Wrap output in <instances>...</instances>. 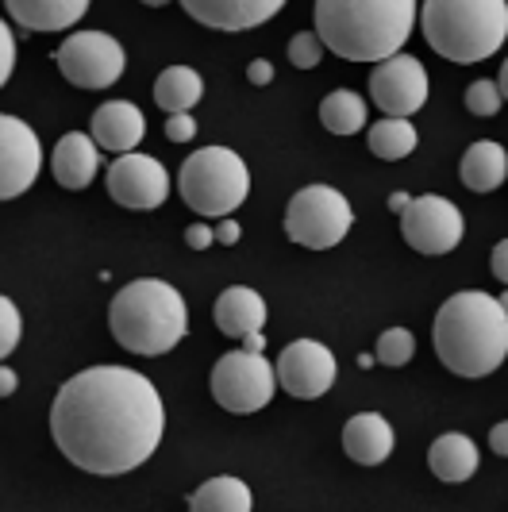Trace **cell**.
<instances>
[{"instance_id":"obj_35","label":"cell","mask_w":508,"mask_h":512,"mask_svg":"<svg viewBox=\"0 0 508 512\" xmlns=\"http://www.w3.org/2000/svg\"><path fill=\"white\" fill-rule=\"evenodd\" d=\"M247 81H251V85H270V81H274L270 58H254L251 66H247Z\"/></svg>"},{"instance_id":"obj_22","label":"cell","mask_w":508,"mask_h":512,"mask_svg":"<svg viewBox=\"0 0 508 512\" xmlns=\"http://www.w3.org/2000/svg\"><path fill=\"white\" fill-rule=\"evenodd\" d=\"M428 466L439 482H466L478 474V443L462 432H447L428 447Z\"/></svg>"},{"instance_id":"obj_28","label":"cell","mask_w":508,"mask_h":512,"mask_svg":"<svg viewBox=\"0 0 508 512\" xmlns=\"http://www.w3.org/2000/svg\"><path fill=\"white\" fill-rule=\"evenodd\" d=\"M501 104H505V93H501L497 81H470V89H466V108H470L474 116H497Z\"/></svg>"},{"instance_id":"obj_7","label":"cell","mask_w":508,"mask_h":512,"mask_svg":"<svg viewBox=\"0 0 508 512\" xmlns=\"http://www.w3.org/2000/svg\"><path fill=\"white\" fill-rule=\"evenodd\" d=\"M351 224H355L351 201L331 185H305L301 193L289 197V208H285V235L308 251L339 247Z\"/></svg>"},{"instance_id":"obj_13","label":"cell","mask_w":508,"mask_h":512,"mask_svg":"<svg viewBox=\"0 0 508 512\" xmlns=\"http://www.w3.org/2000/svg\"><path fill=\"white\" fill-rule=\"evenodd\" d=\"M335 374H339L335 355L316 339H297L278 355V382L289 397H301V401L324 397L335 385Z\"/></svg>"},{"instance_id":"obj_31","label":"cell","mask_w":508,"mask_h":512,"mask_svg":"<svg viewBox=\"0 0 508 512\" xmlns=\"http://www.w3.org/2000/svg\"><path fill=\"white\" fill-rule=\"evenodd\" d=\"M197 135V120L189 116V112H174L170 120H166V139L170 143H189Z\"/></svg>"},{"instance_id":"obj_16","label":"cell","mask_w":508,"mask_h":512,"mask_svg":"<svg viewBox=\"0 0 508 512\" xmlns=\"http://www.w3.org/2000/svg\"><path fill=\"white\" fill-rule=\"evenodd\" d=\"M51 170L62 189H70V193L89 189L93 178H97V170H101V143L93 135H85V131H66L54 143Z\"/></svg>"},{"instance_id":"obj_26","label":"cell","mask_w":508,"mask_h":512,"mask_svg":"<svg viewBox=\"0 0 508 512\" xmlns=\"http://www.w3.org/2000/svg\"><path fill=\"white\" fill-rule=\"evenodd\" d=\"M416 128L408 124V116H385L381 124L366 131V143H370V151L385 158V162H401L408 154L416 151Z\"/></svg>"},{"instance_id":"obj_27","label":"cell","mask_w":508,"mask_h":512,"mask_svg":"<svg viewBox=\"0 0 508 512\" xmlns=\"http://www.w3.org/2000/svg\"><path fill=\"white\" fill-rule=\"evenodd\" d=\"M416 355V339L408 328H389V332H381L378 339V362L381 366H405L412 362Z\"/></svg>"},{"instance_id":"obj_12","label":"cell","mask_w":508,"mask_h":512,"mask_svg":"<svg viewBox=\"0 0 508 512\" xmlns=\"http://www.w3.org/2000/svg\"><path fill=\"white\" fill-rule=\"evenodd\" d=\"M370 97L385 116H416L428 101V70L412 54H393L374 66Z\"/></svg>"},{"instance_id":"obj_24","label":"cell","mask_w":508,"mask_h":512,"mask_svg":"<svg viewBox=\"0 0 508 512\" xmlns=\"http://www.w3.org/2000/svg\"><path fill=\"white\" fill-rule=\"evenodd\" d=\"M254 497L247 482L220 474V478H208L204 486H197V493L189 497V509L193 512H251Z\"/></svg>"},{"instance_id":"obj_8","label":"cell","mask_w":508,"mask_h":512,"mask_svg":"<svg viewBox=\"0 0 508 512\" xmlns=\"http://www.w3.org/2000/svg\"><path fill=\"white\" fill-rule=\"evenodd\" d=\"M278 385V366L270 370L262 351L239 347L212 366V397L220 409L235 412V416H251V412L266 409L274 401Z\"/></svg>"},{"instance_id":"obj_37","label":"cell","mask_w":508,"mask_h":512,"mask_svg":"<svg viewBox=\"0 0 508 512\" xmlns=\"http://www.w3.org/2000/svg\"><path fill=\"white\" fill-rule=\"evenodd\" d=\"M489 451L501 455V459H508V420L493 424V432H489Z\"/></svg>"},{"instance_id":"obj_39","label":"cell","mask_w":508,"mask_h":512,"mask_svg":"<svg viewBox=\"0 0 508 512\" xmlns=\"http://www.w3.org/2000/svg\"><path fill=\"white\" fill-rule=\"evenodd\" d=\"M408 201H412L408 193H389V212H397V216H401V212L408 208Z\"/></svg>"},{"instance_id":"obj_38","label":"cell","mask_w":508,"mask_h":512,"mask_svg":"<svg viewBox=\"0 0 508 512\" xmlns=\"http://www.w3.org/2000/svg\"><path fill=\"white\" fill-rule=\"evenodd\" d=\"M16 385H20L16 370H12V366H4V370H0V393H4V397H12V393H16Z\"/></svg>"},{"instance_id":"obj_29","label":"cell","mask_w":508,"mask_h":512,"mask_svg":"<svg viewBox=\"0 0 508 512\" xmlns=\"http://www.w3.org/2000/svg\"><path fill=\"white\" fill-rule=\"evenodd\" d=\"M320 58H324V39H320L316 31H301V35L289 39V62H293L297 70L320 66Z\"/></svg>"},{"instance_id":"obj_3","label":"cell","mask_w":508,"mask_h":512,"mask_svg":"<svg viewBox=\"0 0 508 512\" xmlns=\"http://www.w3.org/2000/svg\"><path fill=\"white\" fill-rule=\"evenodd\" d=\"M316 35L347 62H385L416 24V0H316Z\"/></svg>"},{"instance_id":"obj_34","label":"cell","mask_w":508,"mask_h":512,"mask_svg":"<svg viewBox=\"0 0 508 512\" xmlns=\"http://www.w3.org/2000/svg\"><path fill=\"white\" fill-rule=\"evenodd\" d=\"M489 270H493V278L501 285H508V239H501L497 247H493V258H489Z\"/></svg>"},{"instance_id":"obj_2","label":"cell","mask_w":508,"mask_h":512,"mask_svg":"<svg viewBox=\"0 0 508 512\" xmlns=\"http://www.w3.org/2000/svg\"><path fill=\"white\" fill-rule=\"evenodd\" d=\"M435 355L458 378H485L508 355V308L482 289H462L435 312Z\"/></svg>"},{"instance_id":"obj_25","label":"cell","mask_w":508,"mask_h":512,"mask_svg":"<svg viewBox=\"0 0 508 512\" xmlns=\"http://www.w3.org/2000/svg\"><path fill=\"white\" fill-rule=\"evenodd\" d=\"M320 124L331 135H358L366 128V101L355 89H335L320 101Z\"/></svg>"},{"instance_id":"obj_6","label":"cell","mask_w":508,"mask_h":512,"mask_svg":"<svg viewBox=\"0 0 508 512\" xmlns=\"http://www.w3.org/2000/svg\"><path fill=\"white\" fill-rule=\"evenodd\" d=\"M178 193L197 216L224 220L251 197V170L231 147H201L185 158L178 174Z\"/></svg>"},{"instance_id":"obj_30","label":"cell","mask_w":508,"mask_h":512,"mask_svg":"<svg viewBox=\"0 0 508 512\" xmlns=\"http://www.w3.org/2000/svg\"><path fill=\"white\" fill-rule=\"evenodd\" d=\"M0 320H4L0 351H4V355H12V351L20 347V332H24V324H20V308L12 305V297H4V301H0Z\"/></svg>"},{"instance_id":"obj_32","label":"cell","mask_w":508,"mask_h":512,"mask_svg":"<svg viewBox=\"0 0 508 512\" xmlns=\"http://www.w3.org/2000/svg\"><path fill=\"white\" fill-rule=\"evenodd\" d=\"M0 51H4V62H0V81H8L12 70H16V35H12V24H0Z\"/></svg>"},{"instance_id":"obj_9","label":"cell","mask_w":508,"mask_h":512,"mask_svg":"<svg viewBox=\"0 0 508 512\" xmlns=\"http://www.w3.org/2000/svg\"><path fill=\"white\" fill-rule=\"evenodd\" d=\"M54 62H58V74L77 89H108L124 77L127 54L108 31H74L58 47Z\"/></svg>"},{"instance_id":"obj_21","label":"cell","mask_w":508,"mask_h":512,"mask_svg":"<svg viewBox=\"0 0 508 512\" xmlns=\"http://www.w3.org/2000/svg\"><path fill=\"white\" fill-rule=\"evenodd\" d=\"M458 178H462L466 189H474V193H493V189H501L508 178V151L501 143H493V139L470 143L466 154H462Z\"/></svg>"},{"instance_id":"obj_36","label":"cell","mask_w":508,"mask_h":512,"mask_svg":"<svg viewBox=\"0 0 508 512\" xmlns=\"http://www.w3.org/2000/svg\"><path fill=\"white\" fill-rule=\"evenodd\" d=\"M239 235H243V228H239L231 216H224V220L216 224V243H220V247H231V243H239Z\"/></svg>"},{"instance_id":"obj_11","label":"cell","mask_w":508,"mask_h":512,"mask_svg":"<svg viewBox=\"0 0 508 512\" xmlns=\"http://www.w3.org/2000/svg\"><path fill=\"white\" fill-rule=\"evenodd\" d=\"M104 181H108V197L135 212H151L170 197V174L151 154H116Z\"/></svg>"},{"instance_id":"obj_43","label":"cell","mask_w":508,"mask_h":512,"mask_svg":"<svg viewBox=\"0 0 508 512\" xmlns=\"http://www.w3.org/2000/svg\"><path fill=\"white\" fill-rule=\"evenodd\" d=\"M143 4H151V8H162V4H170V0H143Z\"/></svg>"},{"instance_id":"obj_23","label":"cell","mask_w":508,"mask_h":512,"mask_svg":"<svg viewBox=\"0 0 508 512\" xmlns=\"http://www.w3.org/2000/svg\"><path fill=\"white\" fill-rule=\"evenodd\" d=\"M204 93V81L193 66H166L158 81H154V104L174 116V112H189L193 104L201 101Z\"/></svg>"},{"instance_id":"obj_14","label":"cell","mask_w":508,"mask_h":512,"mask_svg":"<svg viewBox=\"0 0 508 512\" xmlns=\"http://www.w3.org/2000/svg\"><path fill=\"white\" fill-rule=\"evenodd\" d=\"M0 197L16 201L20 193H27L39 170H43V147L39 135L27 128L20 116H4L0 120Z\"/></svg>"},{"instance_id":"obj_42","label":"cell","mask_w":508,"mask_h":512,"mask_svg":"<svg viewBox=\"0 0 508 512\" xmlns=\"http://www.w3.org/2000/svg\"><path fill=\"white\" fill-rule=\"evenodd\" d=\"M374 362H378V351H374V355H358V366H362V370H370Z\"/></svg>"},{"instance_id":"obj_18","label":"cell","mask_w":508,"mask_h":512,"mask_svg":"<svg viewBox=\"0 0 508 512\" xmlns=\"http://www.w3.org/2000/svg\"><path fill=\"white\" fill-rule=\"evenodd\" d=\"M393 443H397L393 428H389V420L381 412H358L343 428V451L358 466H381L393 455Z\"/></svg>"},{"instance_id":"obj_33","label":"cell","mask_w":508,"mask_h":512,"mask_svg":"<svg viewBox=\"0 0 508 512\" xmlns=\"http://www.w3.org/2000/svg\"><path fill=\"white\" fill-rule=\"evenodd\" d=\"M185 243H189L193 251H208V247L216 243V228H208V220L189 224V228H185Z\"/></svg>"},{"instance_id":"obj_20","label":"cell","mask_w":508,"mask_h":512,"mask_svg":"<svg viewBox=\"0 0 508 512\" xmlns=\"http://www.w3.org/2000/svg\"><path fill=\"white\" fill-rule=\"evenodd\" d=\"M212 320H216V328L224 335H235V339H243V335L251 332H262V324H266V301L247 289V285H231L220 293V301L212 308Z\"/></svg>"},{"instance_id":"obj_17","label":"cell","mask_w":508,"mask_h":512,"mask_svg":"<svg viewBox=\"0 0 508 512\" xmlns=\"http://www.w3.org/2000/svg\"><path fill=\"white\" fill-rule=\"evenodd\" d=\"M89 131H93V139L101 143V151L127 154L143 143L147 120H143V112H139L131 101H108L93 112Z\"/></svg>"},{"instance_id":"obj_44","label":"cell","mask_w":508,"mask_h":512,"mask_svg":"<svg viewBox=\"0 0 508 512\" xmlns=\"http://www.w3.org/2000/svg\"><path fill=\"white\" fill-rule=\"evenodd\" d=\"M501 305H505V308H508V285H505V297H501Z\"/></svg>"},{"instance_id":"obj_10","label":"cell","mask_w":508,"mask_h":512,"mask_svg":"<svg viewBox=\"0 0 508 512\" xmlns=\"http://www.w3.org/2000/svg\"><path fill=\"white\" fill-rule=\"evenodd\" d=\"M401 235L412 251L420 255H447L455 251L466 235V224H462V212L458 205H451L447 197H412L408 208L401 212Z\"/></svg>"},{"instance_id":"obj_15","label":"cell","mask_w":508,"mask_h":512,"mask_svg":"<svg viewBox=\"0 0 508 512\" xmlns=\"http://www.w3.org/2000/svg\"><path fill=\"white\" fill-rule=\"evenodd\" d=\"M181 8L212 31H251L274 20L285 0H181Z\"/></svg>"},{"instance_id":"obj_19","label":"cell","mask_w":508,"mask_h":512,"mask_svg":"<svg viewBox=\"0 0 508 512\" xmlns=\"http://www.w3.org/2000/svg\"><path fill=\"white\" fill-rule=\"evenodd\" d=\"M89 4L93 0H4L8 20L16 27H24L27 35L66 31V27H74L89 12Z\"/></svg>"},{"instance_id":"obj_1","label":"cell","mask_w":508,"mask_h":512,"mask_svg":"<svg viewBox=\"0 0 508 512\" xmlns=\"http://www.w3.org/2000/svg\"><path fill=\"white\" fill-rule=\"evenodd\" d=\"M166 432V409L147 374L89 366L58 389L51 405L54 447L85 474L116 478L151 459Z\"/></svg>"},{"instance_id":"obj_40","label":"cell","mask_w":508,"mask_h":512,"mask_svg":"<svg viewBox=\"0 0 508 512\" xmlns=\"http://www.w3.org/2000/svg\"><path fill=\"white\" fill-rule=\"evenodd\" d=\"M243 347H247V351H266V339H262V332H251V335H243Z\"/></svg>"},{"instance_id":"obj_5","label":"cell","mask_w":508,"mask_h":512,"mask_svg":"<svg viewBox=\"0 0 508 512\" xmlns=\"http://www.w3.org/2000/svg\"><path fill=\"white\" fill-rule=\"evenodd\" d=\"M424 39L455 66H474L508 39V0H424Z\"/></svg>"},{"instance_id":"obj_4","label":"cell","mask_w":508,"mask_h":512,"mask_svg":"<svg viewBox=\"0 0 508 512\" xmlns=\"http://www.w3.org/2000/svg\"><path fill=\"white\" fill-rule=\"evenodd\" d=\"M108 328L112 339L131 355H166L174 351L189 332V308L185 297L170 282L139 278L127 282L112 305H108Z\"/></svg>"},{"instance_id":"obj_41","label":"cell","mask_w":508,"mask_h":512,"mask_svg":"<svg viewBox=\"0 0 508 512\" xmlns=\"http://www.w3.org/2000/svg\"><path fill=\"white\" fill-rule=\"evenodd\" d=\"M497 85H501V93H505V101H508V62H501V77H497Z\"/></svg>"}]
</instances>
